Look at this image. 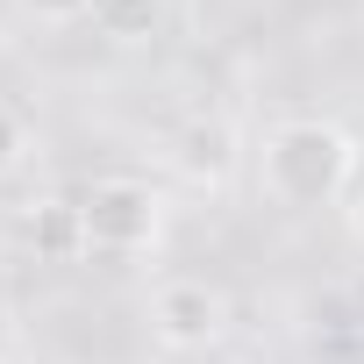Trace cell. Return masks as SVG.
Wrapping results in <instances>:
<instances>
[{
  "mask_svg": "<svg viewBox=\"0 0 364 364\" xmlns=\"http://www.w3.org/2000/svg\"><path fill=\"white\" fill-rule=\"evenodd\" d=\"M164 0H93V29L107 36V43H150V36H164Z\"/></svg>",
  "mask_w": 364,
  "mask_h": 364,
  "instance_id": "obj_5",
  "label": "cell"
},
{
  "mask_svg": "<svg viewBox=\"0 0 364 364\" xmlns=\"http://www.w3.org/2000/svg\"><path fill=\"white\" fill-rule=\"evenodd\" d=\"M22 157H29V122H22L8 100H0V178H8Z\"/></svg>",
  "mask_w": 364,
  "mask_h": 364,
  "instance_id": "obj_8",
  "label": "cell"
},
{
  "mask_svg": "<svg viewBox=\"0 0 364 364\" xmlns=\"http://www.w3.org/2000/svg\"><path fill=\"white\" fill-rule=\"evenodd\" d=\"M357 178V136L343 122H321V114H293L279 129H264V150H257V186L272 208L286 215H314V208H336Z\"/></svg>",
  "mask_w": 364,
  "mask_h": 364,
  "instance_id": "obj_1",
  "label": "cell"
},
{
  "mask_svg": "<svg viewBox=\"0 0 364 364\" xmlns=\"http://www.w3.org/2000/svg\"><path fill=\"white\" fill-rule=\"evenodd\" d=\"M29 243L43 250V257H79L86 250V229H79V200H36L29 208Z\"/></svg>",
  "mask_w": 364,
  "mask_h": 364,
  "instance_id": "obj_6",
  "label": "cell"
},
{
  "mask_svg": "<svg viewBox=\"0 0 364 364\" xmlns=\"http://www.w3.org/2000/svg\"><path fill=\"white\" fill-rule=\"evenodd\" d=\"M343 222H350V243H357V250H364V186H357V193H350V208H343Z\"/></svg>",
  "mask_w": 364,
  "mask_h": 364,
  "instance_id": "obj_9",
  "label": "cell"
},
{
  "mask_svg": "<svg viewBox=\"0 0 364 364\" xmlns=\"http://www.w3.org/2000/svg\"><path fill=\"white\" fill-rule=\"evenodd\" d=\"M236 122H222V114H193L186 129L171 136V164H178V178L186 186H200V193H222L229 186V171H236Z\"/></svg>",
  "mask_w": 364,
  "mask_h": 364,
  "instance_id": "obj_4",
  "label": "cell"
},
{
  "mask_svg": "<svg viewBox=\"0 0 364 364\" xmlns=\"http://www.w3.org/2000/svg\"><path fill=\"white\" fill-rule=\"evenodd\" d=\"M79 229H86V250H107V257H136L164 236V200L150 178H129V171H107L79 193Z\"/></svg>",
  "mask_w": 364,
  "mask_h": 364,
  "instance_id": "obj_2",
  "label": "cell"
},
{
  "mask_svg": "<svg viewBox=\"0 0 364 364\" xmlns=\"http://www.w3.org/2000/svg\"><path fill=\"white\" fill-rule=\"evenodd\" d=\"M229 328V293L208 286V279H164L150 293V336L178 357H193V350H215Z\"/></svg>",
  "mask_w": 364,
  "mask_h": 364,
  "instance_id": "obj_3",
  "label": "cell"
},
{
  "mask_svg": "<svg viewBox=\"0 0 364 364\" xmlns=\"http://www.w3.org/2000/svg\"><path fill=\"white\" fill-rule=\"evenodd\" d=\"M8 8L22 22H36V29H72V22L93 15V0H8Z\"/></svg>",
  "mask_w": 364,
  "mask_h": 364,
  "instance_id": "obj_7",
  "label": "cell"
}]
</instances>
